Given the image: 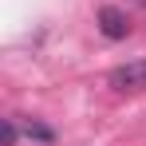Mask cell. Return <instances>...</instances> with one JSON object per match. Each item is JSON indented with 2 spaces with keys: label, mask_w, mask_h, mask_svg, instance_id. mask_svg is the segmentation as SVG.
I'll return each instance as SVG.
<instances>
[{
  "label": "cell",
  "mask_w": 146,
  "mask_h": 146,
  "mask_svg": "<svg viewBox=\"0 0 146 146\" xmlns=\"http://www.w3.org/2000/svg\"><path fill=\"white\" fill-rule=\"evenodd\" d=\"M107 83L115 91H146V59H134V63H122L107 75Z\"/></svg>",
  "instance_id": "1"
},
{
  "label": "cell",
  "mask_w": 146,
  "mask_h": 146,
  "mask_svg": "<svg viewBox=\"0 0 146 146\" xmlns=\"http://www.w3.org/2000/svg\"><path fill=\"white\" fill-rule=\"evenodd\" d=\"M99 32L107 36V40H126L130 36V20H126V12H119V8H99Z\"/></svg>",
  "instance_id": "2"
},
{
  "label": "cell",
  "mask_w": 146,
  "mask_h": 146,
  "mask_svg": "<svg viewBox=\"0 0 146 146\" xmlns=\"http://www.w3.org/2000/svg\"><path fill=\"white\" fill-rule=\"evenodd\" d=\"M28 138H40V142H51V130L44 122H28Z\"/></svg>",
  "instance_id": "3"
},
{
  "label": "cell",
  "mask_w": 146,
  "mask_h": 146,
  "mask_svg": "<svg viewBox=\"0 0 146 146\" xmlns=\"http://www.w3.org/2000/svg\"><path fill=\"white\" fill-rule=\"evenodd\" d=\"M0 146H16V122H4L0 126Z\"/></svg>",
  "instance_id": "4"
},
{
  "label": "cell",
  "mask_w": 146,
  "mask_h": 146,
  "mask_svg": "<svg viewBox=\"0 0 146 146\" xmlns=\"http://www.w3.org/2000/svg\"><path fill=\"white\" fill-rule=\"evenodd\" d=\"M134 4H142V8H146V0H134Z\"/></svg>",
  "instance_id": "5"
}]
</instances>
